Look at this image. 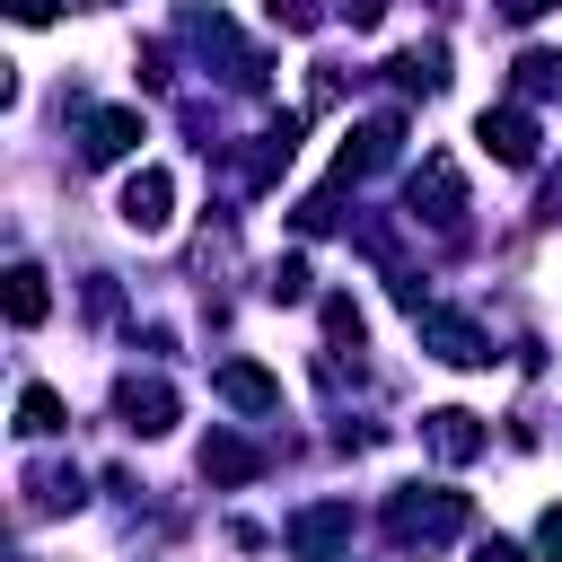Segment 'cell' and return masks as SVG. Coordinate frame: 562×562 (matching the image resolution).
I'll use <instances>...</instances> for the list:
<instances>
[{
    "mask_svg": "<svg viewBox=\"0 0 562 562\" xmlns=\"http://www.w3.org/2000/svg\"><path fill=\"white\" fill-rule=\"evenodd\" d=\"M457 527H465V492H439V483L422 492V483H404V492L386 501V536H395V544H448Z\"/></svg>",
    "mask_w": 562,
    "mask_h": 562,
    "instance_id": "6da1fadb",
    "label": "cell"
},
{
    "mask_svg": "<svg viewBox=\"0 0 562 562\" xmlns=\"http://www.w3.org/2000/svg\"><path fill=\"white\" fill-rule=\"evenodd\" d=\"M114 413H123V430L158 439V430H176V386L167 378H123L114 386Z\"/></svg>",
    "mask_w": 562,
    "mask_h": 562,
    "instance_id": "7a4b0ae2",
    "label": "cell"
},
{
    "mask_svg": "<svg viewBox=\"0 0 562 562\" xmlns=\"http://www.w3.org/2000/svg\"><path fill=\"white\" fill-rule=\"evenodd\" d=\"M474 132H483V149H492L501 167H527V158H536V114H527V105H483Z\"/></svg>",
    "mask_w": 562,
    "mask_h": 562,
    "instance_id": "3957f363",
    "label": "cell"
},
{
    "mask_svg": "<svg viewBox=\"0 0 562 562\" xmlns=\"http://www.w3.org/2000/svg\"><path fill=\"white\" fill-rule=\"evenodd\" d=\"M176 220V184H167V167H140L132 184H123V228H140V237H158Z\"/></svg>",
    "mask_w": 562,
    "mask_h": 562,
    "instance_id": "277c9868",
    "label": "cell"
},
{
    "mask_svg": "<svg viewBox=\"0 0 562 562\" xmlns=\"http://www.w3.org/2000/svg\"><path fill=\"white\" fill-rule=\"evenodd\" d=\"M422 439H430V457H448V465H465V457H483V439H492V430H483V422H474L465 404H439V413L422 422Z\"/></svg>",
    "mask_w": 562,
    "mask_h": 562,
    "instance_id": "5b68a950",
    "label": "cell"
},
{
    "mask_svg": "<svg viewBox=\"0 0 562 562\" xmlns=\"http://www.w3.org/2000/svg\"><path fill=\"white\" fill-rule=\"evenodd\" d=\"M395 140H404V123H395V114H369V123H360V132L342 140V167H334V176L351 184V176H369V167H386V158H395Z\"/></svg>",
    "mask_w": 562,
    "mask_h": 562,
    "instance_id": "8992f818",
    "label": "cell"
},
{
    "mask_svg": "<svg viewBox=\"0 0 562 562\" xmlns=\"http://www.w3.org/2000/svg\"><path fill=\"white\" fill-rule=\"evenodd\" d=\"M413 211H422V220H439V228H457L465 184H457V167H448V158H422V176H413Z\"/></svg>",
    "mask_w": 562,
    "mask_h": 562,
    "instance_id": "52a82bcc",
    "label": "cell"
},
{
    "mask_svg": "<svg viewBox=\"0 0 562 562\" xmlns=\"http://www.w3.org/2000/svg\"><path fill=\"white\" fill-rule=\"evenodd\" d=\"M422 342H430L448 369H483V360H492V342H483L465 316H422Z\"/></svg>",
    "mask_w": 562,
    "mask_h": 562,
    "instance_id": "ba28073f",
    "label": "cell"
},
{
    "mask_svg": "<svg viewBox=\"0 0 562 562\" xmlns=\"http://www.w3.org/2000/svg\"><path fill=\"white\" fill-rule=\"evenodd\" d=\"M132 149H140V114H132V105L88 114V158H97V167H114V158H132Z\"/></svg>",
    "mask_w": 562,
    "mask_h": 562,
    "instance_id": "9c48e42d",
    "label": "cell"
},
{
    "mask_svg": "<svg viewBox=\"0 0 562 562\" xmlns=\"http://www.w3.org/2000/svg\"><path fill=\"white\" fill-rule=\"evenodd\" d=\"M211 386H220V404H237V413H272V404H281V386H272L255 360H228Z\"/></svg>",
    "mask_w": 562,
    "mask_h": 562,
    "instance_id": "30bf717a",
    "label": "cell"
},
{
    "mask_svg": "<svg viewBox=\"0 0 562 562\" xmlns=\"http://www.w3.org/2000/svg\"><path fill=\"white\" fill-rule=\"evenodd\" d=\"M202 474H211V483H246V474H263V448H246V439L211 430V439H202Z\"/></svg>",
    "mask_w": 562,
    "mask_h": 562,
    "instance_id": "8fae6325",
    "label": "cell"
},
{
    "mask_svg": "<svg viewBox=\"0 0 562 562\" xmlns=\"http://www.w3.org/2000/svg\"><path fill=\"white\" fill-rule=\"evenodd\" d=\"M395 88L439 97V88H448V44H413V53H395Z\"/></svg>",
    "mask_w": 562,
    "mask_h": 562,
    "instance_id": "7c38bea8",
    "label": "cell"
},
{
    "mask_svg": "<svg viewBox=\"0 0 562 562\" xmlns=\"http://www.w3.org/2000/svg\"><path fill=\"white\" fill-rule=\"evenodd\" d=\"M9 325H44V307H53V290H44V272L35 263H9Z\"/></svg>",
    "mask_w": 562,
    "mask_h": 562,
    "instance_id": "4fadbf2b",
    "label": "cell"
},
{
    "mask_svg": "<svg viewBox=\"0 0 562 562\" xmlns=\"http://www.w3.org/2000/svg\"><path fill=\"white\" fill-rule=\"evenodd\" d=\"M334 536H351V501H325V509L290 518V544H299V553H325Z\"/></svg>",
    "mask_w": 562,
    "mask_h": 562,
    "instance_id": "5bb4252c",
    "label": "cell"
},
{
    "mask_svg": "<svg viewBox=\"0 0 562 562\" xmlns=\"http://www.w3.org/2000/svg\"><path fill=\"white\" fill-rule=\"evenodd\" d=\"M26 509H79V474L70 465H35L26 474Z\"/></svg>",
    "mask_w": 562,
    "mask_h": 562,
    "instance_id": "9a60e30c",
    "label": "cell"
},
{
    "mask_svg": "<svg viewBox=\"0 0 562 562\" xmlns=\"http://www.w3.org/2000/svg\"><path fill=\"white\" fill-rule=\"evenodd\" d=\"M18 430H26V439H53V430H61V395H53V386H26V395H18Z\"/></svg>",
    "mask_w": 562,
    "mask_h": 562,
    "instance_id": "2e32d148",
    "label": "cell"
},
{
    "mask_svg": "<svg viewBox=\"0 0 562 562\" xmlns=\"http://www.w3.org/2000/svg\"><path fill=\"white\" fill-rule=\"evenodd\" d=\"M562 88V53H518V97H553Z\"/></svg>",
    "mask_w": 562,
    "mask_h": 562,
    "instance_id": "e0dca14e",
    "label": "cell"
},
{
    "mask_svg": "<svg viewBox=\"0 0 562 562\" xmlns=\"http://www.w3.org/2000/svg\"><path fill=\"white\" fill-rule=\"evenodd\" d=\"M325 334H334V342H351V351H360V307H351V299H325Z\"/></svg>",
    "mask_w": 562,
    "mask_h": 562,
    "instance_id": "ac0fdd59",
    "label": "cell"
},
{
    "mask_svg": "<svg viewBox=\"0 0 562 562\" xmlns=\"http://www.w3.org/2000/svg\"><path fill=\"white\" fill-rule=\"evenodd\" d=\"M263 9H272V26H290V35L316 26V0H263Z\"/></svg>",
    "mask_w": 562,
    "mask_h": 562,
    "instance_id": "d6986e66",
    "label": "cell"
},
{
    "mask_svg": "<svg viewBox=\"0 0 562 562\" xmlns=\"http://www.w3.org/2000/svg\"><path fill=\"white\" fill-rule=\"evenodd\" d=\"M272 299H307V263H299V255L272 263Z\"/></svg>",
    "mask_w": 562,
    "mask_h": 562,
    "instance_id": "ffe728a7",
    "label": "cell"
},
{
    "mask_svg": "<svg viewBox=\"0 0 562 562\" xmlns=\"http://www.w3.org/2000/svg\"><path fill=\"white\" fill-rule=\"evenodd\" d=\"M536 553H544V562H562V509H544V518H536Z\"/></svg>",
    "mask_w": 562,
    "mask_h": 562,
    "instance_id": "44dd1931",
    "label": "cell"
},
{
    "mask_svg": "<svg viewBox=\"0 0 562 562\" xmlns=\"http://www.w3.org/2000/svg\"><path fill=\"white\" fill-rule=\"evenodd\" d=\"M474 562H527V553H518L509 536H483V544H474Z\"/></svg>",
    "mask_w": 562,
    "mask_h": 562,
    "instance_id": "7402d4cb",
    "label": "cell"
},
{
    "mask_svg": "<svg viewBox=\"0 0 562 562\" xmlns=\"http://www.w3.org/2000/svg\"><path fill=\"white\" fill-rule=\"evenodd\" d=\"M334 9H342L351 26H378V9H386V0H334Z\"/></svg>",
    "mask_w": 562,
    "mask_h": 562,
    "instance_id": "603a6c76",
    "label": "cell"
},
{
    "mask_svg": "<svg viewBox=\"0 0 562 562\" xmlns=\"http://www.w3.org/2000/svg\"><path fill=\"white\" fill-rule=\"evenodd\" d=\"M9 18H26V26H44V18H53V0H9Z\"/></svg>",
    "mask_w": 562,
    "mask_h": 562,
    "instance_id": "cb8c5ba5",
    "label": "cell"
},
{
    "mask_svg": "<svg viewBox=\"0 0 562 562\" xmlns=\"http://www.w3.org/2000/svg\"><path fill=\"white\" fill-rule=\"evenodd\" d=\"M501 9H509V18H518V26H527V18H544V9H553V0H501Z\"/></svg>",
    "mask_w": 562,
    "mask_h": 562,
    "instance_id": "d4e9b609",
    "label": "cell"
}]
</instances>
